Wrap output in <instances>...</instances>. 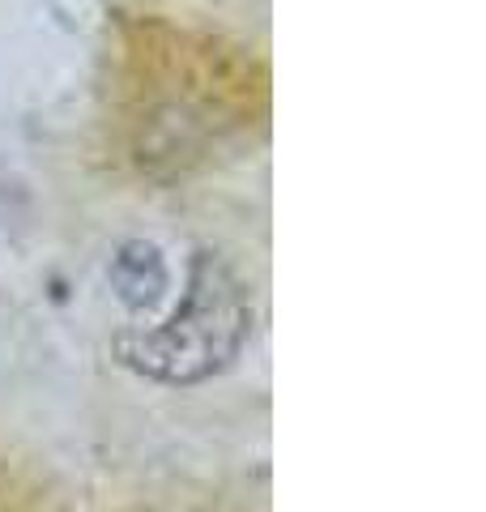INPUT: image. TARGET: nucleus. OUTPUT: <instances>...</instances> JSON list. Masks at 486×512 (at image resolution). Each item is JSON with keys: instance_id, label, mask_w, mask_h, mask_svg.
I'll return each mask as SVG.
<instances>
[{"instance_id": "1", "label": "nucleus", "mask_w": 486, "mask_h": 512, "mask_svg": "<svg viewBox=\"0 0 486 512\" xmlns=\"http://www.w3.org/2000/svg\"><path fill=\"white\" fill-rule=\"evenodd\" d=\"M252 333V295L218 252H197L184 303L158 329H128L116 355L162 384H197L231 367Z\"/></svg>"}, {"instance_id": "2", "label": "nucleus", "mask_w": 486, "mask_h": 512, "mask_svg": "<svg viewBox=\"0 0 486 512\" xmlns=\"http://www.w3.org/2000/svg\"><path fill=\"white\" fill-rule=\"evenodd\" d=\"M111 286L128 308H150L158 303V295L167 291V265H162V252L145 239H133L116 252L111 261Z\"/></svg>"}]
</instances>
